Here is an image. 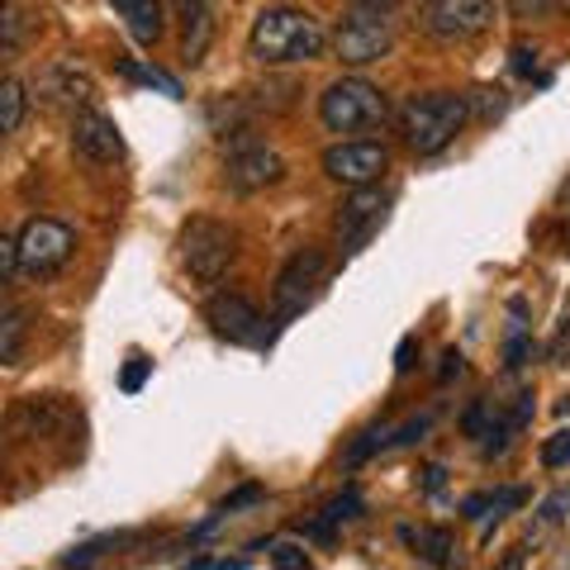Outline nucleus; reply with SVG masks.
<instances>
[{
    "mask_svg": "<svg viewBox=\"0 0 570 570\" xmlns=\"http://www.w3.org/2000/svg\"><path fill=\"white\" fill-rule=\"evenodd\" d=\"M324 48H328L324 24H318L309 10H295V6L262 10L253 33H247V52H253L257 62H266V67L314 62V58H324Z\"/></svg>",
    "mask_w": 570,
    "mask_h": 570,
    "instance_id": "1",
    "label": "nucleus"
},
{
    "mask_svg": "<svg viewBox=\"0 0 570 570\" xmlns=\"http://www.w3.org/2000/svg\"><path fill=\"white\" fill-rule=\"evenodd\" d=\"M400 10H404V0H352V6L343 10V20H337V29H333L337 62H347V67L381 62L385 52L395 48Z\"/></svg>",
    "mask_w": 570,
    "mask_h": 570,
    "instance_id": "2",
    "label": "nucleus"
},
{
    "mask_svg": "<svg viewBox=\"0 0 570 570\" xmlns=\"http://www.w3.org/2000/svg\"><path fill=\"white\" fill-rule=\"evenodd\" d=\"M466 115H471L466 96L428 91V96L404 100V110H400V134H404V142H409V148H414L419 157H433V153H442V148H452V142H456V134L466 129Z\"/></svg>",
    "mask_w": 570,
    "mask_h": 570,
    "instance_id": "3",
    "label": "nucleus"
},
{
    "mask_svg": "<svg viewBox=\"0 0 570 570\" xmlns=\"http://www.w3.org/2000/svg\"><path fill=\"white\" fill-rule=\"evenodd\" d=\"M318 119L328 134H371L390 119V100L366 77H343L318 96Z\"/></svg>",
    "mask_w": 570,
    "mask_h": 570,
    "instance_id": "4",
    "label": "nucleus"
},
{
    "mask_svg": "<svg viewBox=\"0 0 570 570\" xmlns=\"http://www.w3.org/2000/svg\"><path fill=\"white\" fill-rule=\"evenodd\" d=\"M234 257H238V234L228 224L209 219V214H195V219L181 228V262L200 285L219 281Z\"/></svg>",
    "mask_w": 570,
    "mask_h": 570,
    "instance_id": "5",
    "label": "nucleus"
},
{
    "mask_svg": "<svg viewBox=\"0 0 570 570\" xmlns=\"http://www.w3.org/2000/svg\"><path fill=\"white\" fill-rule=\"evenodd\" d=\"M77 253V234L62 219H29L24 234L14 238V272H24L33 281L58 276Z\"/></svg>",
    "mask_w": 570,
    "mask_h": 570,
    "instance_id": "6",
    "label": "nucleus"
},
{
    "mask_svg": "<svg viewBox=\"0 0 570 570\" xmlns=\"http://www.w3.org/2000/svg\"><path fill=\"white\" fill-rule=\"evenodd\" d=\"M419 20L442 43H466L494 24V0H428Z\"/></svg>",
    "mask_w": 570,
    "mask_h": 570,
    "instance_id": "7",
    "label": "nucleus"
},
{
    "mask_svg": "<svg viewBox=\"0 0 570 570\" xmlns=\"http://www.w3.org/2000/svg\"><path fill=\"white\" fill-rule=\"evenodd\" d=\"M324 272H328V262H324V253H318V247H305V253H295L291 262H285V272L276 276V291H272L276 314H281V318L305 314L314 299H318V291H324Z\"/></svg>",
    "mask_w": 570,
    "mask_h": 570,
    "instance_id": "8",
    "label": "nucleus"
},
{
    "mask_svg": "<svg viewBox=\"0 0 570 570\" xmlns=\"http://www.w3.org/2000/svg\"><path fill=\"white\" fill-rule=\"evenodd\" d=\"M385 209H390V190L381 186H356L343 205H337V247L352 257L362 253V247L371 243V234L385 224Z\"/></svg>",
    "mask_w": 570,
    "mask_h": 570,
    "instance_id": "9",
    "label": "nucleus"
},
{
    "mask_svg": "<svg viewBox=\"0 0 570 570\" xmlns=\"http://www.w3.org/2000/svg\"><path fill=\"white\" fill-rule=\"evenodd\" d=\"M281 176H285L281 153L266 148V142H257V138H238L234 148H228V157H224V181H228V190H238V195L276 186Z\"/></svg>",
    "mask_w": 570,
    "mask_h": 570,
    "instance_id": "10",
    "label": "nucleus"
},
{
    "mask_svg": "<svg viewBox=\"0 0 570 570\" xmlns=\"http://www.w3.org/2000/svg\"><path fill=\"white\" fill-rule=\"evenodd\" d=\"M390 167V153L385 142H371V138H352V142H333L324 153V176H333L337 186H376Z\"/></svg>",
    "mask_w": 570,
    "mask_h": 570,
    "instance_id": "11",
    "label": "nucleus"
},
{
    "mask_svg": "<svg viewBox=\"0 0 570 570\" xmlns=\"http://www.w3.org/2000/svg\"><path fill=\"white\" fill-rule=\"evenodd\" d=\"M71 148H77L86 163L110 167V163H119V157H124V138H119L110 115L81 110V115H71Z\"/></svg>",
    "mask_w": 570,
    "mask_h": 570,
    "instance_id": "12",
    "label": "nucleus"
},
{
    "mask_svg": "<svg viewBox=\"0 0 570 570\" xmlns=\"http://www.w3.org/2000/svg\"><path fill=\"white\" fill-rule=\"evenodd\" d=\"M205 318H209V328L214 337H224V343H257L262 337V314L253 299H243V295H214L209 305H205Z\"/></svg>",
    "mask_w": 570,
    "mask_h": 570,
    "instance_id": "13",
    "label": "nucleus"
},
{
    "mask_svg": "<svg viewBox=\"0 0 570 570\" xmlns=\"http://www.w3.org/2000/svg\"><path fill=\"white\" fill-rule=\"evenodd\" d=\"M115 14L124 20V29L134 33V43L153 48L157 39H163L167 29V14H163V0H110Z\"/></svg>",
    "mask_w": 570,
    "mask_h": 570,
    "instance_id": "14",
    "label": "nucleus"
},
{
    "mask_svg": "<svg viewBox=\"0 0 570 570\" xmlns=\"http://www.w3.org/2000/svg\"><path fill=\"white\" fill-rule=\"evenodd\" d=\"M181 6V20H186V62L195 67L205 58V48H209V33H214V24H209V0H176Z\"/></svg>",
    "mask_w": 570,
    "mask_h": 570,
    "instance_id": "15",
    "label": "nucleus"
},
{
    "mask_svg": "<svg viewBox=\"0 0 570 570\" xmlns=\"http://www.w3.org/2000/svg\"><path fill=\"white\" fill-rule=\"evenodd\" d=\"M24 343H29V314L0 309V366H20Z\"/></svg>",
    "mask_w": 570,
    "mask_h": 570,
    "instance_id": "16",
    "label": "nucleus"
},
{
    "mask_svg": "<svg viewBox=\"0 0 570 570\" xmlns=\"http://www.w3.org/2000/svg\"><path fill=\"white\" fill-rule=\"evenodd\" d=\"M352 519H362V490H356V485H347L337 499H328L324 519L314 523V538H333V523H352Z\"/></svg>",
    "mask_w": 570,
    "mask_h": 570,
    "instance_id": "17",
    "label": "nucleus"
},
{
    "mask_svg": "<svg viewBox=\"0 0 570 570\" xmlns=\"http://www.w3.org/2000/svg\"><path fill=\"white\" fill-rule=\"evenodd\" d=\"M404 538L419 547V557H423L428 566H448L452 551H456V542H452L448 528H419V532H404Z\"/></svg>",
    "mask_w": 570,
    "mask_h": 570,
    "instance_id": "18",
    "label": "nucleus"
},
{
    "mask_svg": "<svg viewBox=\"0 0 570 570\" xmlns=\"http://www.w3.org/2000/svg\"><path fill=\"white\" fill-rule=\"evenodd\" d=\"M24 110H29L24 86L14 81V77H0V138L20 129V124H24Z\"/></svg>",
    "mask_w": 570,
    "mask_h": 570,
    "instance_id": "19",
    "label": "nucleus"
},
{
    "mask_svg": "<svg viewBox=\"0 0 570 570\" xmlns=\"http://www.w3.org/2000/svg\"><path fill=\"white\" fill-rule=\"evenodd\" d=\"M24 39V14L14 0H0V48H14Z\"/></svg>",
    "mask_w": 570,
    "mask_h": 570,
    "instance_id": "20",
    "label": "nucleus"
},
{
    "mask_svg": "<svg viewBox=\"0 0 570 570\" xmlns=\"http://www.w3.org/2000/svg\"><path fill=\"white\" fill-rule=\"evenodd\" d=\"M262 499H266V490H262V485H243V490H234V494H228L219 509H214V519L224 523L228 513H238V509H247V504H262Z\"/></svg>",
    "mask_w": 570,
    "mask_h": 570,
    "instance_id": "21",
    "label": "nucleus"
},
{
    "mask_svg": "<svg viewBox=\"0 0 570 570\" xmlns=\"http://www.w3.org/2000/svg\"><path fill=\"white\" fill-rule=\"evenodd\" d=\"M124 71H129L134 81H148V86H157V91H167V96H181V86H176L167 71H157V67H138V62H119Z\"/></svg>",
    "mask_w": 570,
    "mask_h": 570,
    "instance_id": "22",
    "label": "nucleus"
},
{
    "mask_svg": "<svg viewBox=\"0 0 570 570\" xmlns=\"http://www.w3.org/2000/svg\"><path fill=\"white\" fill-rule=\"evenodd\" d=\"M272 566L276 570H309V551L295 547V542H276L272 547Z\"/></svg>",
    "mask_w": 570,
    "mask_h": 570,
    "instance_id": "23",
    "label": "nucleus"
},
{
    "mask_svg": "<svg viewBox=\"0 0 570 570\" xmlns=\"http://www.w3.org/2000/svg\"><path fill=\"white\" fill-rule=\"evenodd\" d=\"M148 371H153V362L134 352V356H129V366H124V376H119V390H124V395H138L142 381H148Z\"/></svg>",
    "mask_w": 570,
    "mask_h": 570,
    "instance_id": "24",
    "label": "nucleus"
},
{
    "mask_svg": "<svg viewBox=\"0 0 570 570\" xmlns=\"http://www.w3.org/2000/svg\"><path fill=\"white\" fill-rule=\"evenodd\" d=\"M566 461H570V433L561 428V433H551V442L542 448V466H547V471H561Z\"/></svg>",
    "mask_w": 570,
    "mask_h": 570,
    "instance_id": "25",
    "label": "nucleus"
},
{
    "mask_svg": "<svg viewBox=\"0 0 570 570\" xmlns=\"http://www.w3.org/2000/svg\"><path fill=\"white\" fill-rule=\"evenodd\" d=\"M513 14H523V20H542V14L561 10V0H509Z\"/></svg>",
    "mask_w": 570,
    "mask_h": 570,
    "instance_id": "26",
    "label": "nucleus"
},
{
    "mask_svg": "<svg viewBox=\"0 0 570 570\" xmlns=\"http://www.w3.org/2000/svg\"><path fill=\"white\" fill-rule=\"evenodd\" d=\"M509 67L519 71V77H532V71H538V48H528V43H513V52H509Z\"/></svg>",
    "mask_w": 570,
    "mask_h": 570,
    "instance_id": "27",
    "label": "nucleus"
},
{
    "mask_svg": "<svg viewBox=\"0 0 570 570\" xmlns=\"http://www.w3.org/2000/svg\"><path fill=\"white\" fill-rule=\"evenodd\" d=\"M528 356H532V337H528V333H513L509 347H504V362H509V366H523Z\"/></svg>",
    "mask_w": 570,
    "mask_h": 570,
    "instance_id": "28",
    "label": "nucleus"
},
{
    "mask_svg": "<svg viewBox=\"0 0 570 570\" xmlns=\"http://www.w3.org/2000/svg\"><path fill=\"white\" fill-rule=\"evenodd\" d=\"M428 428H433V414H423V419H414V423H404L400 433H395V438H385V442H390V448H400V442H414V438H423Z\"/></svg>",
    "mask_w": 570,
    "mask_h": 570,
    "instance_id": "29",
    "label": "nucleus"
},
{
    "mask_svg": "<svg viewBox=\"0 0 570 570\" xmlns=\"http://www.w3.org/2000/svg\"><path fill=\"white\" fill-rule=\"evenodd\" d=\"M10 276H14V238L0 228V285H10Z\"/></svg>",
    "mask_w": 570,
    "mask_h": 570,
    "instance_id": "30",
    "label": "nucleus"
},
{
    "mask_svg": "<svg viewBox=\"0 0 570 570\" xmlns=\"http://www.w3.org/2000/svg\"><path fill=\"white\" fill-rule=\"evenodd\" d=\"M461 428H466V438H485V400H475V404L466 409Z\"/></svg>",
    "mask_w": 570,
    "mask_h": 570,
    "instance_id": "31",
    "label": "nucleus"
},
{
    "mask_svg": "<svg viewBox=\"0 0 570 570\" xmlns=\"http://www.w3.org/2000/svg\"><path fill=\"white\" fill-rule=\"evenodd\" d=\"M414 356H419V337L409 333L404 343L395 347V371H400V376H404V371H414Z\"/></svg>",
    "mask_w": 570,
    "mask_h": 570,
    "instance_id": "32",
    "label": "nucleus"
},
{
    "mask_svg": "<svg viewBox=\"0 0 570 570\" xmlns=\"http://www.w3.org/2000/svg\"><path fill=\"white\" fill-rule=\"evenodd\" d=\"M186 570H243V561H209V557H195Z\"/></svg>",
    "mask_w": 570,
    "mask_h": 570,
    "instance_id": "33",
    "label": "nucleus"
},
{
    "mask_svg": "<svg viewBox=\"0 0 570 570\" xmlns=\"http://www.w3.org/2000/svg\"><path fill=\"white\" fill-rule=\"evenodd\" d=\"M452 376H461V352L456 347L442 356V371H438V381H452Z\"/></svg>",
    "mask_w": 570,
    "mask_h": 570,
    "instance_id": "34",
    "label": "nucleus"
},
{
    "mask_svg": "<svg viewBox=\"0 0 570 570\" xmlns=\"http://www.w3.org/2000/svg\"><path fill=\"white\" fill-rule=\"evenodd\" d=\"M561 509H566V494H557V499H547L542 519H547V523H561Z\"/></svg>",
    "mask_w": 570,
    "mask_h": 570,
    "instance_id": "35",
    "label": "nucleus"
},
{
    "mask_svg": "<svg viewBox=\"0 0 570 570\" xmlns=\"http://www.w3.org/2000/svg\"><path fill=\"white\" fill-rule=\"evenodd\" d=\"M442 475H448V471H442V466H428V490H433V494L442 490Z\"/></svg>",
    "mask_w": 570,
    "mask_h": 570,
    "instance_id": "36",
    "label": "nucleus"
},
{
    "mask_svg": "<svg viewBox=\"0 0 570 570\" xmlns=\"http://www.w3.org/2000/svg\"><path fill=\"white\" fill-rule=\"evenodd\" d=\"M499 570H523V547H519V551H509L504 566H499Z\"/></svg>",
    "mask_w": 570,
    "mask_h": 570,
    "instance_id": "37",
    "label": "nucleus"
}]
</instances>
